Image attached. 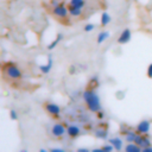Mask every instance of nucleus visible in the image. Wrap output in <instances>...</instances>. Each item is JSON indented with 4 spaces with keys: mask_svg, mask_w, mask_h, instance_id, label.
<instances>
[{
    "mask_svg": "<svg viewBox=\"0 0 152 152\" xmlns=\"http://www.w3.org/2000/svg\"><path fill=\"white\" fill-rule=\"evenodd\" d=\"M82 97H83V101L87 106V108L91 112V113H95L97 114L99 112L102 110V106H101V101H100V97L99 95L96 94L95 90L93 89H86L82 94Z\"/></svg>",
    "mask_w": 152,
    "mask_h": 152,
    "instance_id": "1",
    "label": "nucleus"
},
{
    "mask_svg": "<svg viewBox=\"0 0 152 152\" xmlns=\"http://www.w3.org/2000/svg\"><path fill=\"white\" fill-rule=\"evenodd\" d=\"M4 74L10 80H20L23 77V71L15 63H7L4 66Z\"/></svg>",
    "mask_w": 152,
    "mask_h": 152,
    "instance_id": "2",
    "label": "nucleus"
},
{
    "mask_svg": "<svg viewBox=\"0 0 152 152\" xmlns=\"http://www.w3.org/2000/svg\"><path fill=\"white\" fill-rule=\"evenodd\" d=\"M52 14L55 17H57V18L65 19L68 15H70L69 14V7L64 6L63 4H59V5H57V6H55L52 8Z\"/></svg>",
    "mask_w": 152,
    "mask_h": 152,
    "instance_id": "3",
    "label": "nucleus"
},
{
    "mask_svg": "<svg viewBox=\"0 0 152 152\" xmlns=\"http://www.w3.org/2000/svg\"><path fill=\"white\" fill-rule=\"evenodd\" d=\"M44 108H45V110H46L50 115H52V116H59V115H61V112H62L59 104H57V103H55V102H46Z\"/></svg>",
    "mask_w": 152,
    "mask_h": 152,
    "instance_id": "4",
    "label": "nucleus"
},
{
    "mask_svg": "<svg viewBox=\"0 0 152 152\" xmlns=\"http://www.w3.org/2000/svg\"><path fill=\"white\" fill-rule=\"evenodd\" d=\"M51 133H52L53 137L61 138V137H63V135L66 133V128L64 127L63 124L57 122V124H53V126L51 127Z\"/></svg>",
    "mask_w": 152,
    "mask_h": 152,
    "instance_id": "5",
    "label": "nucleus"
},
{
    "mask_svg": "<svg viewBox=\"0 0 152 152\" xmlns=\"http://www.w3.org/2000/svg\"><path fill=\"white\" fill-rule=\"evenodd\" d=\"M150 128H151V122L148 120H141L135 127L137 132L140 134H147L150 132Z\"/></svg>",
    "mask_w": 152,
    "mask_h": 152,
    "instance_id": "6",
    "label": "nucleus"
},
{
    "mask_svg": "<svg viewBox=\"0 0 152 152\" xmlns=\"http://www.w3.org/2000/svg\"><path fill=\"white\" fill-rule=\"evenodd\" d=\"M131 38H132V32H131V30L129 28H125V30H122V32L120 33V36L118 37V43L119 44H127L129 40H131Z\"/></svg>",
    "mask_w": 152,
    "mask_h": 152,
    "instance_id": "7",
    "label": "nucleus"
},
{
    "mask_svg": "<svg viewBox=\"0 0 152 152\" xmlns=\"http://www.w3.org/2000/svg\"><path fill=\"white\" fill-rule=\"evenodd\" d=\"M52 64H53V62H52V57H51V56H48V61H46V63H44V64H39V65H38V69L40 70L42 74L46 75V74H49V72L51 71V69H52Z\"/></svg>",
    "mask_w": 152,
    "mask_h": 152,
    "instance_id": "8",
    "label": "nucleus"
},
{
    "mask_svg": "<svg viewBox=\"0 0 152 152\" xmlns=\"http://www.w3.org/2000/svg\"><path fill=\"white\" fill-rule=\"evenodd\" d=\"M66 134L70 138H77L81 134V128L77 125H69L66 127Z\"/></svg>",
    "mask_w": 152,
    "mask_h": 152,
    "instance_id": "9",
    "label": "nucleus"
},
{
    "mask_svg": "<svg viewBox=\"0 0 152 152\" xmlns=\"http://www.w3.org/2000/svg\"><path fill=\"white\" fill-rule=\"evenodd\" d=\"M108 142H110V144L114 146V150H116V151H121V150H122L124 141H122L121 138H119V137L109 138V139H108Z\"/></svg>",
    "mask_w": 152,
    "mask_h": 152,
    "instance_id": "10",
    "label": "nucleus"
},
{
    "mask_svg": "<svg viewBox=\"0 0 152 152\" xmlns=\"http://www.w3.org/2000/svg\"><path fill=\"white\" fill-rule=\"evenodd\" d=\"M94 135H95V138H97V139L106 140V139H108V131L104 129V128H96V129L94 131Z\"/></svg>",
    "mask_w": 152,
    "mask_h": 152,
    "instance_id": "11",
    "label": "nucleus"
},
{
    "mask_svg": "<svg viewBox=\"0 0 152 152\" xmlns=\"http://www.w3.org/2000/svg\"><path fill=\"white\" fill-rule=\"evenodd\" d=\"M125 151L126 152H141V147L135 142H128L125 146Z\"/></svg>",
    "mask_w": 152,
    "mask_h": 152,
    "instance_id": "12",
    "label": "nucleus"
},
{
    "mask_svg": "<svg viewBox=\"0 0 152 152\" xmlns=\"http://www.w3.org/2000/svg\"><path fill=\"white\" fill-rule=\"evenodd\" d=\"M83 13V10L82 8H78V7H74V6H69V14L74 18H80Z\"/></svg>",
    "mask_w": 152,
    "mask_h": 152,
    "instance_id": "13",
    "label": "nucleus"
},
{
    "mask_svg": "<svg viewBox=\"0 0 152 152\" xmlns=\"http://www.w3.org/2000/svg\"><path fill=\"white\" fill-rule=\"evenodd\" d=\"M109 36H110V33H109L108 31H101V32L97 34V37H96V42H97V44H102V43H104V42L109 38Z\"/></svg>",
    "mask_w": 152,
    "mask_h": 152,
    "instance_id": "14",
    "label": "nucleus"
},
{
    "mask_svg": "<svg viewBox=\"0 0 152 152\" xmlns=\"http://www.w3.org/2000/svg\"><path fill=\"white\" fill-rule=\"evenodd\" d=\"M124 134H125V140H126L127 142H134V140H135V138H137L138 132H134V131L128 129V131H126Z\"/></svg>",
    "mask_w": 152,
    "mask_h": 152,
    "instance_id": "15",
    "label": "nucleus"
},
{
    "mask_svg": "<svg viewBox=\"0 0 152 152\" xmlns=\"http://www.w3.org/2000/svg\"><path fill=\"white\" fill-rule=\"evenodd\" d=\"M62 39H63V34H62V33H58V34H57V37H56V38H55L50 44H48V50H50V51H51V50H53L55 48H57V45L59 44V42H61Z\"/></svg>",
    "mask_w": 152,
    "mask_h": 152,
    "instance_id": "16",
    "label": "nucleus"
},
{
    "mask_svg": "<svg viewBox=\"0 0 152 152\" xmlns=\"http://www.w3.org/2000/svg\"><path fill=\"white\" fill-rule=\"evenodd\" d=\"M110 20H112V18H110V15H109L107 12H102V13H101V19H100L101 26L106 27V26L110 23Z\"/></svg>",
    "mask_w": 152,
    "mask_h": 152,
    "instance_id": "17",
    "label": "nucleus"
},
{
    "mask_svg": "<svg viewBox=\"0 0 152 152\" xmlns=\"http://www.w3.org/2000/svg\"><path fill=\"white\" fill-rule=\"evenodd\" d=\"M86 5L84 0H70L69 6H74V7H78V8H83Z\"/></svg>",
    "mask_w": 152,
    "mask_h": 152,
    "instance_id": "18",
    "label": "nucleus"
},
{
    "mask_svg": "<svg viewBox=\"0 0 152 152\" xmlns=\"http://www.w3.org/2000/svg\"><path fill=\"white\" fill-rule=\"evenodd\" d=\"M94 28H95V25H94V24H91V23L86 24V25H84V27H83L84 32H91Z\"/></svg>",
    "mask_w": 152,
    "mask_h": 152,
    "instance_id": "19",
    "label": "nucleus"
},
{
    "mask_svg": "<svg viewBox=\"0 0 152 152\" xmlns=\"http://www.w3.org/2000/svg\"><path fill=\"white\" fill-rule=\"evenodd\" d=\"M10 118H11V120H13V121L18 120L19 115H18V113H17L15 109H11V110H10Z\"/></svg>",
    "mask_w": 152,
    "mask_h": 152,
    "instance_id": "20",
    "label": "nucleus"
},
{
    "mask_svg": "<svg viewBox=\"0 0 152 152\" xmlns=\"http://www.w3.org/2000/svg\"><path fill=\"white\" fill-rule=\"evenodd\" d=\"M102 150H103V152H110V151L114 150V146L109 142V144H107V145H103V146H102Z\"/></svg>",
    "mask_w": 152,
    "mask_h": 152,
    "instance_id": "21",
    "label": "nucleus"
},
{
    "mask_svg": "<svg viewBox=\"0 0 152 152\" xmlns=\"http://www.w3.org/2000/svg\"><path fill=\"white\" fill-rule=\"evenodd\" d=\"M147 77L148 78H152V63H150L148 64V66H147Z\"/></svg>",
    "mask_w": 152,
    "mask_h": 152,
    "instance_id": "22",
    "label": "nucleus"
},
{
    "mask_svg": "<svg viewBox=\"0 0 152 152\" xmlns=\"http://www.w3.org/2000/svg\"><path fill=\"white\" fill-rule=\"evenodd\" d=\"M141 152H152V145H150V146H146V147H142Z\"/></svg>",
    "mask_w": 152,
    "mask_h": 152,
    "instance_id": "23",
    "label": "nucleus"
},
{
    "mask_svg": "<svg viewBox=\"0 0 152 152\" xmlns=\"http://www.w3.org/2000/svg\"><path fill=\"white\" fill-rule=\"evenodd\" d=\"M50 151H51V152H63L64 150H63V148H61V147H52Z\"/></svg>",
    "mask_w": 152,
    "mask_h": 152,
    "instance_id": "24",
    "label": "nucleus"
},
{
    "mask_svg": "<svg viewBox=\"0 0 152 152\" xmlns=\"http://www.w3.org/2000/svg\"><path fill=\"white\" fill-rule=\"evenodd\" d=\"M89 150L87 148V147H80V148H77V152H88Z\"/></svg>",
    "mask_w": 152,
    "mask_h": 152,
    "instance_id": "25",
    "label": "nucleus"
},
{
    "mask_svg": "<svg viewBox=\"0 0 152 152\" xmlns=\"http://www.w3.org/2000/svg\"><path fill=\"white\" fill-rule=\"evenodd\" d=\"M91 151H93V152H103L102 147H96V148H93Z\"/></svg>",
    "mask_w": 152,
    "mask_h": 152,
    "instance_id": "26",
    "label": "nucleus"
},
{
    "mask_svg": "<svg viewBox=\"0 0 152 152\" xmlns=\"http://www.w3.org/2000/svg\"><path fill=\"white\" fill-rule=\"evenodd\" d=\"M51 5H52V6L55 7V6L59 5V1H58V0H52V1H51Z\"/></svg>",
    "mask_w": 152,
    "mask_h": 152,
    "instance_id": "27",
    "label": "nucleus"
}]
</instances>
